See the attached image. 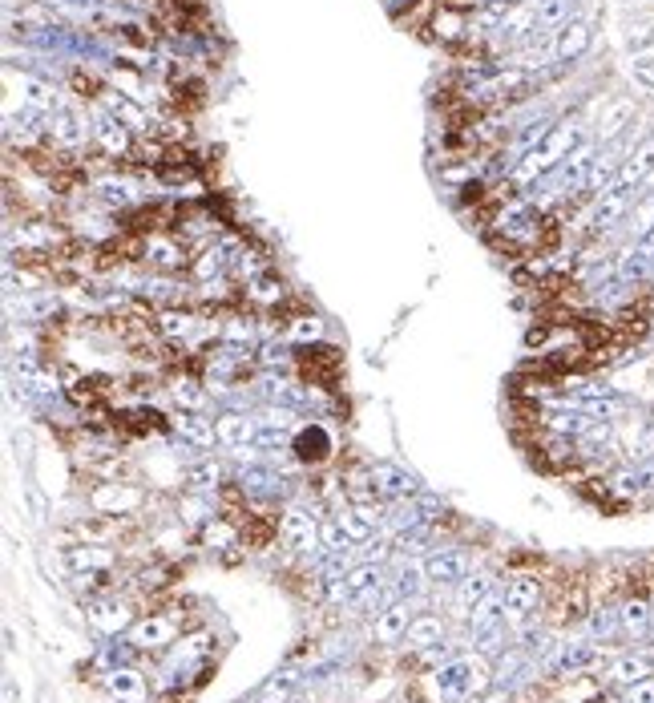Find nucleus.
Instances as JSON below:
<instances>
[{"mask_svg": "<svg viewBox=\"0 0 654 703\" xmlns=\"http://www.w3.org/2000/svg\"><path fill=\"white\" fill-rule=\"evenodd\" d=\"M89 510L93 514H114V518H138V510L146 506V489H138L134 481H93L89 493Z\"/></svg>", "mask_w": 654, "mask_h": 703, "instance_id": "1", "label": "nucleus"}, {"mask_svg": "<svg viewBox=\"0 0 654 703\" xmlns=\"http://www.w3.org/2000/svg\"><path fill=\"white\" fill-rule=\"evenodd\" d=\"M178 631H182V619H178V615H170V611H150V615H142V619L126 631V643H130L134 651H142V655H162V651H170V647L178 643Z\"/></svg>", "mask_w": 654, "mask_h": 703, "instance_id": "2", "label": "nucleus"}, {"mask_svg": "<svg viewBox=\"0 0 654 703\" xmlns=\"http://www.w3.org/2000/svg\"><path fill=\"white\" fill-rule=\"evenodd\" d=\"M85 623L97 631V635H105V639H114V635H122V631H130L138 619H134V602L126 598V594H97V598H89L85 602Z\"/></svg>", "mask_w": 654, "mask_h": 703, "instance_id": "3", "label": "nucleus"}, {"mask_svg": "<svg viewBox=\"0 0 654 703\" xmlns=\"http://www.w3.org/2000/svg\"><path fill=\"white\" fill-rule=\"evenodd\" d=\"M545 602V586L537 574H513L505 582V627H521Z\"/></svg>", "mask_w": 654, "mask_h": 703, "instance_id": "4", "label": "nucleus"}, {"mask_svg": "<svg viewBox=\"0 0 654 703\" xmlns=\"http://www.w3.org/2000/svg\"><path fill=\"white\" fill-rule=\"evenodd\" d=\"M279 546L291 554H315L319 550V518L303 506H287L279 514Z\"/></svg>", "mask_w": 654, "mask_h": 703, "instance_id": "5", "label": "nucleus"}, {"mask_svg": "<svg viewBox=\"0 0 654 703\" xmlns=\"http://www.w3.org/2000/svg\"><path fill=\"white\" fill-rule=\"evenodd\" d=\"M295 368L303 380H315L319 388H332L340 380L344 360H340V348H332V344H307L295 352Z\"/></svg>", "mask_w": 654, "mask_h": 703, "instance_id": "6", "label": "nucleus"}, {"mask_svg": "<svg viewBox=\"0 0 654 703\" xmlns=\"http://www.w3.org/2000/svg\"><path fill=\"white\" fill-rule=\"evenodd\" d=\"M61 562L69 566V574H109L118 570V550L101 542H69L61 546Z\"/></svg>", "mask_w": 654, "mask_h": 703, "instance_id": "7", "label": "nucleus"}, {"mask_svg": "<svg viewBox=\"0 0 654 703\" xmlns=\"http://www.w3.org/2000/svg\"><path fill=\"white\" fill-rule=\"evenodd\" d=\"M190 243L182 239V235H174V231H162V235H150L146 239V267H154V271H162V275H170V271H182V267H190Z\"/></svg>", "mask_w": 654, "mask_h": 703, "instance_id": "8", "label": "nucleus"}, {"mask_svg": "<svg viewBox=\"0 0 654 703\" xmlns=\"http://www.w3.org/2000/svg\"><path fill=\"white\" fill-rule=\"evenodd\" d=\"M412 619H416V611H412V598H392L388 607H380V611H376L372 639H376L380 647H396V643H404V635H408Z\"/></svg>", "mask_w": 654, "mask_h": 703, "instance_id": "9", "label": "nucleus"}, {"mask_svg": "<svg viewBox=\"0 0 654 703\" xmlns=\"http://www.w3.org/2000/svg\"><path fill=\"white\" fill-rule=\"evenodd\" d=\"M424 570H428V582H432V586H461V582L469 578L473 562H469L465 550H445V546H441L436 554L424 558Z\"/></svg>", "mask_w": 654, "mask_h": 703, "instance_id": "10", "label": "nucleus"}, {"mask_svg": "<svg viewBox=\"0 0 654 703\" xmlns=\"http://www.w3.org/2000/svg\"><path fill=\"white\" fill-rule=\"evenodd\" d=\"M105 691L118 703H150V683L138 667H109L105 671Z\"/></svg>", "mask_w": 654, "mask_h": 703, "instance_id": "11", "label": "nucleus"}, {"mask_svg": "<svg viewBox=\"0 0 654 703\" xmlns=\"http://www.w3.org/2000/svg\"><path fill=\"white\" fill-rule=\"evenodd\" d=\"M243 295H247V304L251 308H259V312H279L283 304H287V283H283V275H275V271H263V275H255L247 287H243Z\"/></svg>", "mask_w": 654, "mask_h": 703, "instance_id": "12", "label": "nucleus"}, {"mask_svg": "<svg viewBox=\"0 0 654 703\" xmlns=\"http://www.w3.org/2000/svg\"><path fill=\"white\" fill-rule=\"evenodd\" d=\"M223 485H227V465L218 461L214 453H206V457H198L190 469H186V489H194V493H223Z\"/></svg>", "mask_w": 654, "mask_h": 703, "instance_id": "13", "label": "nucleus"}, {"mask_svg": "<svg viewBox=\"0 0 654 703\" xmlns=\"http://www.w3.org/2000/svg\"><path fill=\"white\" fill-rule=\"evenodd\" d=\"M154 328H158V336H162L166 344H182V340H190V336L202 328V320H198V312H190V308H162L158 320H154Z\"/></svg>", "mask_w": 654, "mask_h": 703, "instance_id": "14", "label": "nucleus"}, {"mask_svg": "<svg viewBox=\"0 0 654 703\" xmlns=\"http://www.w3.org/2000/svg\"><path fill=\"white\" fill-rule=\"evenodd\" d=\"M198 538H202L206 550H235V546H243V526H239L231 514H214V518L198 530ZM243 550H247V546H243Z\"/></svg>", "mask_w": 654, "mask_h": 703, "instance_id": "15", "label": "nucleus"}, {"mask_svg": "<svg viewBox=\"0 0 654 703\" xmlns=\"http://www.w3.org/2000/svg\"><path fill=\"white\" fill-rule=\"evenodd\" d=\"M465 17H469V13H457V9H445V5H441V9H436V17H432V25H428V33H424V41H436V45L453 49L457 41L469 37Z\"/></svg>", "mask_w": 654, "mask_h": 703, "instance_id": "16", "label": "nucleus"}, {"mask_svg": "<svg viewBox=\"0 0 654 703\" xmlns=\"http://www.w3.org/2000/svg\"><path fill=\"white\" fill-rule=\"evenodd\" d=\"M441 643H445V619L420 611V615L412 619L408 635H404V647H408V651H432V647H441Z\"/></svg>", "mask_w": 654, "mask_h": 703, "instance_id": "17", "label": "nucleus"}, {"mask_svg": "<svg viewBox=\"0 0 654 703\" xmlns=\"http://www.w3.org/2000/svg\"><path fill=\"white\" fill-rule=\"evenodd\" d=\"M436 9H441V0H404V5L392 9V21H396V29L424 37L428 25H432V17H436Z\"/></svg>", "mask_w": 654, "mask_h": 703, "instance_id": "18", "label": "nucleus"}, {"mask_svg": "<svg viewBox=\"0 0 654 703\" xmlns=\"http://www.w3.org/2000/svg\"><path fill=\"white\" fill-rule=\"evenodd\" d=\"M174 429H178V437H182L190 449H214V445H218L214 421L202 417V413H178V417H174Z\"/></svg>", "mask_w": 654, "mask_h": 703, "instance_id": "19", "label": "nucleus"}, {"mask_svg": "<svg viewBox=\"0 0 654 703\" xmlns=\"http://www.w3.org/2000/svg\"><path fill=\"white\" fill-rule=\"evenodd\" d=\"M166 392H170V400H174V405H178L182 413H202L206 392H210V388H202V380H194L190 372H182V376H170Z\"/></svg>", "mask_w": 654, "mask_h": 703, "instance_id": "20", "label": "nucleus"}, {"mask_svg": "<svg viewBox=\"0 0 654 703\" xmlns=\"http://www.w3.org/2000/svg\"><path fill=\"white\" fill-rule=\"evenodd\" d=\"M372 473H376V485H380L384 501H408L416 493V477L396 469V465H372Z\"/></svg>", "mask_w": 654, "mask_h": 703, "instance_id": "21", "label": "nucleus"}, {"mask_svg": "<svg viewBox=\"0 0 654 703\" xmlns=\"http://www.w3.org/2000/svg\"><path fill=\"white\" fill-rule=\"evenodd\" d=\"M214 433H218V445L223 449H243L255 437V425L243 413H223V417H214Z\"/></svg>", "mask_w": 654, "mask_h": 703, "instance_id": "22", "label": "nucleus"}, {"mask_svg": "<svg viewBox=\"0 0 654 703\" xmlns=\"http://www.w3.org/2000/svg\"><path fill=\"white\" fill-rule=\"evenodd\" d=\"M493 590H497V586H493V574H469V578L457 586V615L469 619Z\"/></svg>", "mask_w": 654, "mask_h": 703, "instance_id": "23", "label": "nucleus"}, {"mask_svg": "<svg viewBox=\"0 0 654 703\" xmlns=\"http://www.w3.org/2000/svg\"><path fill=\"white\" fill-rule=\"evenodd\" d=\"M279 320H283V312H275ZM283 336L291 340V344H299V348H307V344H319V336H323V320L315 316V312H299V316H287L283 320Z\"/></svg>", "mask_w": 654, "mask_h": 703, "instance_id": "24", "label": "nucleus"}, {"mask_svg": "<svg viewBox=\"0 0 654 703\" xmlns=\"http://www.w3.org/2000/svg\"><path fill=\"white\" fill-rule=\"evenodd\" d=\"M295 457H299L303 465H323L327 457H332V437H327L319 425H315V429H303L299 441H295Z\"/></svg>", "mask_w": 654, "mask_h": 703, "instance_id": "25", "label": "nucleus"}, {"mask_svg": "<svg viewBox=\"0 0 654 703\" xmlns=\"http://www.w3.org/2000/svg\"><path fill=\"white\" fill-rule=\"evenodd\" d=\"M501 623H505V590H493L481 607L469 615V627H473V635H485V631H493Z\"/></svg>", "mask_w": 654, "mask_h": 703, "instance_id": "26", "label": "nucleus"}, {"mask_svg": "<svg viewBox=\"0 0 654 703\" xmlns=\"http://www.w3.org/2000/svg\"><path fill=\"white\" fill-rule=\"evenodd\" d=\"M170 102H174V110H182V118H186V114H194V110H202V102H206L202 81L174 77V81H170Z\"/></svg>", "mask_w": 654, "mask_h": 703, "instance_id": "27", "label": "nucleus"}, {"mask_svg": "<svg viewBox=\"0 0 654 703\" xmlns=\"http://www.w3.org/2000/svg\"><path fill=\"white\" fill-rule=\"evenodd\" d=\"M214 514H218V510H214ZM214 514H210V493H194V489H190V493L178 497V518H182L186 526H194V530H202Z\"/></svg>", "mask_w": 654, "mask_h": 703, "instance_id": "28", "label": "nucleus"}, {"mask_svg": "<svg viewBox=\"0 0 654 703\" xmlns=\"http://www.w3.org/2000/svg\"><path fill=\"white\" fill-rule=\"evenodd\" d=\"M650 659L646 655H626V659H618V663H610V679L614 683H622V687H634V683H642V679H650Z\"/></svg>", "mask_w": 654, "mask_h": 703, "instance_id": "29", "label": "nucleus"}, {"mask_svg": "<svg viewBox=\"0 0 654 703\" xmlns=\"http://www.w3.org/2000/svg\"><path fill=\"white\" fill-rule=\"evenodd\" d=\"M319 546H323L327 554H340V550H348V546H356V542L344 534L340 518L332 514V518H323V522H319Z\"/></svg>", "mask_w": 654, "mask_h": 703, "instance_id": "30", "label": "nucleus"}, {"mask_svg": "<svg viewBox=\"0 0 654 703\" xmlns=\"http://www.w3.org/2000/svg\"><path fill=\"white\" fill-rule=\"evenodd\" d=\"M295 687H299V675H295V671H283V675H275V679H267V683H263L259 703H287Z\"/></svg>", "mask_w": 654, "mask_h": 703, "instance_id": "31", "label": "nucleus"}, {"mask_svg": "<svg viewBox=\"0 0 654 703\" xmlns=\"http://www.w3.org/2000/svg\"><path fill=\"white\" fill-rule=\"evenodd\" d=\"M646 623H650V607H646V598H626V607H622V627L630 631V635H638V631H646Z\"/></svg>", "mask_w": 654, "mask_h": 703, "instance_id": "32", "label": "nucleus"}, {"mask_svg": "<svg viewBox=\"0 0 654 703\" xmlns=\"http://www.w3.org/2000/svg\"><path fill=\"white\" fill-rule=\"evenodd\" d=\"M424 582H428L424 562H404V566H400V582H396V590L408 594V598H416V594L424 590Z\"/></svg>", "mask_w": 654, "mask_h": 703, "instance_id": "33", "label": "nucleus"}, {"mask_svg": "<svg viewBox=\"0 0 654 703\" xmlns=\"http://www.w3.org/2000/svg\"><path fill=\"white\" fill-rule=\"evenodd\" d=\"M69 81H73V89H77L81 97H97V93H101V81H97L93 73H85V69H73Z\"/></svg>", "mask_w": 654, "mask_h": 703, "instance_id": "34", "label": "nucleus"}, {"mask_svg": "<svg viewBox=\"0 0 654 703\" xmlns=\"http://www.w3.org/2000/svg\"><path fill=\"white\" fill-rule=\"evenodd\" d=\"M190 271H194L198 279H210V275L218 271V251H202L198 259H190Z\"/></svg>", "mask_w": 654, "mask_h": 703, "instance_id": "35", "label": "nucleus"}, {"mask_svg": "<svg viewBox=\"0 0 654 703\" xmlns=\"http://www.w3.org/2000/svg\"><path fill=\"white\" fill-rule=\"evenodd\" d=\"M626 703H654V679H642L626 691Z\"/></svg>", "mask_w": 654, "mask_h": 703, "instance_id": "36", "label": "nucleus"}, {"mask_svg": "<svg viewBox=\"0 0 654 703\" xmlns=\"http://www.w3.org/2000/svg\"><path fill=\"white\" fill-rule=\"evenodd\" d=\"M481 703H513V695H509L505 687H493V691L481 695Z\"/></svg>", "mask_w": 654, "mask_h": 703, "instance_id": "37", "label": "nucleus"}, {"mask_svg": "<svg viewBox=\"0 0 654 703\" xmlns=\"http://www.w3.org/2000/svg\"><path fill=\"white\" fill-rule=\"evenodd\" d=\"M445 9H457V13H469V9H477V0H441Z\"/></svg>", "mask_w": 654, "mask_h": 703, "instance_id": "38", "label": "nucleus"}]
</instances>
